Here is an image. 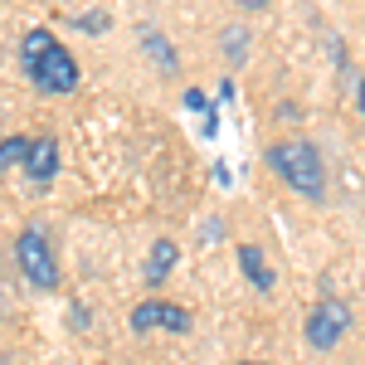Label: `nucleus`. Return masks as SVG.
<instances>
[{"mask_svg": "<svg viewBox=\"0 0 365 365\" xmlns=\"http://www.w3.org/2000/svg\"><path fill=\"white\" fill-rule=\"evenodd\" d=\"M268 170L302 200H327V166L307 137H282L268 146Z\"/></svg>", "mask_w": 365, "mask_h": 365, "instance_id": "obj_1", "label": "nucleus"}, {"mask_svg": "<svg viewBox=\"0 0 365 365\" xmlns=\"http://www.w3.org/2000/svg\"><path fill=\"white\" fill-rule=\"evenodd\" d=\"M15 263H20V273L34 292H54L58 287V258H54V244H49V234L39 225L20 229V239H15Z\"/></svg>", "mask_w": 365, "mask_h": 365, "instance_id": "obj_2", "label": "nucleus"}, {"mask_svg": "<svg viewBox=\"0 0 365 365\" xmlns=\"http://www.w3.org/2000/svg\"><path fill=\"white\" fill-rule=\"evenodd\" d=\"M25 78L34 83V93H44V98H68V93L78 88L83 73H78V58L54 39V44L39 54V63H29V68H25Z\"/></svg>", "mask_w": 365, "mask_h": 365, "instance_id": "obj_3", "label": "nucleus"}, {"mask_svg": "<svg viewBox=\"0 0 365 365\" xmlns=\"http://www.w3.org/2000/svg\"><path fill=\"white\" fill-rule=\"evenodd\" d=\"M346 331H351V307H346L341 297H322V302L307 312V327H302V336H307L312 351H336Z\"/></svg>", "mask_w": 365, "mask_h": 365, "instance_id": "obj_4", "label": "nucleus"}, {"mask_svg": "<svg viewBox=\"0 0 365 365\" xmlns=\"http://www.w3.org/2000/svg\"><path fill=\"white\" fill-rule=\"evenodd\" d=\"M190 331V307H180V302H161V297H151V302H137L132 307V331Z\"/></svg>", "mask_w": 365, "mask_h": 365, "instance_id": "obj_5", "label": "nucleus"}, {"mask_svg": "<svg viewBox=\"0 0 365 365\" xmlns=\"http://www.w3.org/2000/svg\"><path fill=\"white\" fill-rule=\"evenodd\" d=\"M25 175L34 185H49L58 175V141L44 132V137H29V151H25Z\"/></svg>", "mask_w": 365, "mask_h": 365, "instance_id": "obj_6", "label": "nucleus"}, {"mask_svg": "<svg viewBox=\"0 0 365 365\" xmlns=\"http://www.w3.org/2000/svg\"><path fill=\"white\" fill-rule=\"evenodd\" d=\"M239 273L249 278V287L258 292H273V268H268V258L258 244H239Z\"/></svg>", "mask_w": 365, "mask_h": 365, "instance_id": "obj_7", "label": "nucleus"}, {"mask_svg": "<svg viewBox=\"0 0 365 365\" xmlns=\"http://www.w3.org/2000/svg\"><path fill=\"white\" fill-rule=\"evenodd\" d=\"M175 263H180V249H175L170 239H156V244H151V258H146V287H161Z\"/></svg>", "mask_w": 365, "mask_h": 365, "instance_id": "obj_8", "label": "nucleus"}, {"mask_svg": "<svg viewBox=\"0 0 365 365\" xmlns=\"http://www.w3.org/2000/svg\"><path fill=\"white\" fill-rule=\"evenodd\" d=\"M54 44V29H44V25H34L25 29V39H20V68H29V63H39V54Z\"/></svg>", "mask_w": 365, "mask_h": 365, "instance_id": "obj_9", "label": "nucleus"}, {"mask_svg": "<svg viewBox=\"0 0 365 365\" xmlns=\"http://www.w3.org/2000/svg\"><path fill=\"white\" fill-rule=\"evenodd\" d=\"M141 44L151 49L156 68H166V73H175V68H180V58H175V44H166V39H161L156 29H146V34H141Z\"/></svg>", "mask_w": 365, "mask_h": 365, "instance_id": "obj_10", "label": "nucleus"}, {"mask_svg": "<svg viewBox=\"0 0 365 365\" xmlns=\"http://www.w3.org/2000/svg\"><path fill=\"white\" fill-rule=\"evenodd\" d=\"M225 54H229L234 68H239V63H249V29H244V25L225 29Z\"/></svg>", "mask_w": 365, "mask_h": 365, "instance_id": "obj_11", "label": "nucleus"}, {"mask_svg": "<svg viewBox=\"0 0 365 365\" xmlns=\"http://www.w3.org/2000/svg\"><path fill=\"white\" fill-rule=\"evenodd\" d=\"M25 151H29V137H5L0 141V170L25 166Z\"/></svg>", "mask_w": 365, "mask_h": 365, "instance_id": "obj_12", "label": "nucleus"}, {"mask_svg": "<svg viewBox=\"0 0 365 365\" xmlns=\"http://www.w3.org/2000/svg\"><path fill=\"white\" fill-rule=\"evenodd\" d=\"M108 25H113V20H108L103 10H93V15H78V29H88V34H103Z\"/></svg>", "mask_w": 365, "mask_h": 365, "instance_id": "obj_13", "label": "nucleus"}, {"mask_svg": "<svg viewBox=\"0 0 365 365\" xmlns=\"http://www.w3.org/2000/svg\"><path fill=\"white\" fill-rule=\"evenodd\" d=\"M185 108H195V113H215V108L205 103V93H200V88H185Z\"/></svg>", "mask_w": 365, "mask_h": 365, "instance_id": "obj_14", "label": "nucleus"}, {"mask_svg": "<svg viewBox=\"0 0 365 365\" xmlns=\"http://www.w3.org/2000/svg\"><path fill=\"white\" fill-rule=\"evenodd\" d=\"M234 5H239V10H249V15H253V10H263V5H273V0H234Z\"/></svg>", "mask_w": 365, "mask_h": 365, "instance_id": "obj_15", "label": "nucleus"}, {"mask_svg": "<svg viewBox=\"0 0 365 365\" xmlns=\"http://www.w3.org/2000/svg\"><path fill=\"white\" fill-rule=\"evenodd\" d=\"M356 108H361V117H365V78L356 83Z\"/></svg>", "mask_w": 365, "mask_h": 365, "instance_id": "obj_16", "label": "nucleus"}, {"mask_svg": "<svg viewBox=\"0 0 365 365\" xmlns=\"http://www.w3.org/2000/svg\"><path fill=\"white\" fill-rule=\"evenodd\" d=\"M244 365H268V361H244Z\"/></svg>", "mask_w": 365, "mask_h": 365, "instance_id": "obj_17", "label": "nucleus"}]
</instances>
